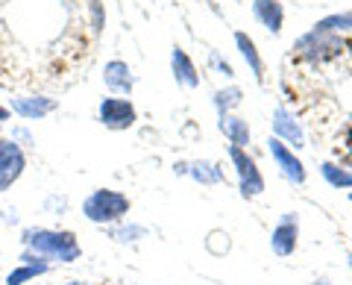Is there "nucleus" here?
I'll use <instances>...</instances> for the list:
<instances>
[{
    "label": "nucleus",
    "instance_id": "nucleus-21",
    "mask_svg": "<svg viewBox=\"0 0 352 285\" xmlns=\"http://www.w3.org/2000/svg\"><path fill=\"white\" fill-rule=\"evenodd\" d=\"M88 12H91V24H94V32L100 36L103 27H106V9L100 0H88Z\"/></svg>",
    "mask_w": 352,
    "mask_h": 285
},
{
    "label": "nucleus",
    "instance_id": "nucleus-9",
    "mask_svg": "<svg viewBox=\"0 0 352 285\" xmlns=\"http://www.w3.org/2000/svg\"><path fill=\"white\" fill-rule=\"evenodd\" d=\"M12 109L15 115H21L24 120H41L47 118L50 112H56L59 109V101H53V97H44V94H30V97H12Z\"/></svg>",
    "mask_w": 352,
    "mask_h": 285
},
{
    "label": "nucleus",
    "instance_id": "nucleus-2",
    "mask_svg": "<svg viewBox=\"0 0 352 285\" xmlns=\"http://www.w3.org/2000/svg\"><path fill=\"white\" fill-rule=\"evenodd\" d=\"M132 209V200L124 191L115 189H94L82 200V215L85 221H91L97 226H115L120 224Z\"/></svg>",
    "mask_w": 352,
    "mask_h": 285
},
{
    "label": "nucleus",
    "instance_id": "nucleus-14",
    "mask_svg": "<svg viewBox=\"0 0 352 285\" xmlns=\"http://www.w3.org/2000/svg\"><path fill=\"white\" fill-rule=\"evenodd\" d=\"M235 48H238V53H241V59L247 62L252 80L264 83V59H261V53H258V48H256V41H252V36H247L244 30H238V32H235Z\"/></svg>",
    "mask_w": 352,
    "mask_h": 285
},
{
    "label": "nucleus",
    "instance_id": "nucleus-1",
    "mask_svg": "<svg viewBox=\"0 0 352 285\" xmlns=\"http://www.w3.org/2000/svg\"><path fill=\"white\" fill-rule=\"evenodd\" d=\"M24 247L47 262H59V265H71L82 256V247L71 229H47V226H30L24 229Z\"/></svg>",
    "mask_w": 352,
    "mask_h": 285
},
{
    "label": "nucleus",
    "instance_id": "nucleus-24",
    "mask_svg": "<svg viewBox=\"0 0 352 285\" xmlns=\"http://www.w3.org/2000/svg\"><path fill=\"white\" fill-rule=\"evenodd\" d=\"M62 285H88V282H76V279H71V282H62Z\"/></svg>",
    "mask_w": 352,
    "mask_h": 285
},
{
    "label": "nucleus",
    "instance_id": "nucleus-25",
    "mask_svg": "<svg viewBox=\"0 0 352 285\" xmlns=\"http://www.w3.org/2000/svg\"><path fill=\"white\" fill-rule=\"evenodd\" d=\"M314 285H329V279H326V277H323V279H317V282H314Z\"/></svg>",
    "mask_w": 352,
    "mask_h": 285
},
{
    "label": "nucleus",
    "instance_id": "nucleus-17",
    "mask_svg": "<svg viewBox=\"0 0 352 285\" xmlns=\"http://www.w3.org/2000/svg\"><path fill=\"white\" fill-rule=\"evenodd\" d=\"M344 30H352V12L326 15V18L317 21L308 32H314V36H338V32H344Z\"/></svg>",
    "mask_w": 352,
    "mask_h": 285
},
{
    "label": "nucleus",
    "instance_id": "nucleus-3",
    "mask_svg": "<svg viewBox=\"0 0 352 285\" xmlns=\"http://www.w3.org/2000/svg\"><path fill=\"white\" fill-rule=\"evenodd\" d=\"M229 159H232L241 197H244V200H256V197H261L264 194V173L258 171L256 159H252L244 147H232V145H229Z\"/></svg>",
    "mask_w": 352,
    "mask_h": 285
},
{
    "label": "nucleus",
    "instance_id": "nucleus-20",
    "mask_svg": "<svg viewBox=\"0 0 352 285\" xmlns=\"http://www.w3.org/2000/svg\"><path fill=\"white\" fill-rule=\"evenodd\" d=\"M147 235V229L144 226H138V224H120V226H112V238L120 241V244H129V241H138V238H144Z\"/></svg>",
    "mask_w": 352,
    "mask_h": 285
},
{
    "label": "nucleus",
    "instance_id": "nucleus-6",
    "mask_svg": "<svg viewBox=\"0 0 352 285\" xmlns=\"http://www.w3.org/2000/svg\"><path fill=\"white\" fill-rule=\"evenodd\" d=\"M267 153H270V159L276 162V168L282 171L285 180L294 182V185H305L308 171H305V165H302V159L296 156V153H294L288 145H285V141L267 138Z\"/></svg>",
    "mask_w": 352,
    "mask_h": 285
},
{
    "label": "nucleus",
    "instance_id": "nucleus-12",
    "mask_svg": "<svg viewBox=\"0 0 352 285\" xmlns=\"http://www.w3.org/2000/svg\"><path fill=\"white\" fill-rule=\"evenodd\" d=\"M170 71H173V80L185 85V89H200V71H197L194 59L179 45L170 50Z\"/></svg>",
    "mask_w": 352,
    "mask_h": 285
},
{
    "label": "nucleus",
    "instance_id": "nucleus-5",
    "mask_svg": "<svg viewBox=\"0 0 352 285\" xmlns=\"http://www.w3.org/2000/svg\"><path fill=\"white\" fill-rule=\"evenodd\" d=\"M27 168V156L15 138H0V194L9 191Z\"/></svg>",
    "mask_w": 352,
    "mask_h": 285
},
{
    "label": "nucleus",
    "instance_id": "nucleus-8",
    "mask_svg": "<svg viewBox=\"0 0 352 285\" xmlns=\"http://www.w3.org/2000/svg\"><path fill=\"white\" fill-rule=\"evenodd\" d=\"M273 138L285 141V145H288L291 150L305 147V133H302L300 120L294 118L291 109H285V106L273 109Z\"/></svg>",
    "mask_w": 352,
    "mask_h": 285
},
{
    "label": "nucleus",
    "instance_id": "nucleus-13",
    "mask_svg": "<svg viewBox=\"0 0 352 285\" xmlns=\"http://www.w3.org/2000/svg\"><path fill=\"white\" fill-rule=\"evenodd\" d=\"M252 15H256L258 24L267 32H273V36H279L282 27H285L282 0H252Z\"/></svg>",
    "mask_w": 352,
    "mask_h": 285
},
{
    "label": "nucleus",
    "instance_id": "nucleus-4",
    "mask_svg": "<svg viewBox=\"0 0 352 285\" xmlns=\"http://www.w3.org/2000/svg\"><path fill=\"white\" fill-rule=\"evenodd\" d=\"M97 120L106 129H115V133H124V129H132L138 120V112L132 101L126 97H103L100 106H97Z\"/></svg>",
    "mask_w": 352,
    "mask_h": 285
},
{
    "label": "nucleus",
    "instance_id": "nucleus-10",
    "mask_svg": "<svg viewBox=\"0 0 352 285\" xmlns=\"http://www.w3.org/2000/svg\"><path fill=\"white\" fill-rule=\"evenodd\" d=\"M103 83H106V89L115 94H132V89H135V74H132V68L124 59H112L103 65Z\"/></svg>",
    "mask_w": 352,
    "mask_h": 285
},
{
    "label": "nucleus",
    "instance_id": "nucleus-23",
    "mask_svg": "<svg viewBox=\"0 0 352 285\" xmlns=\"http://www.w3.org/2000/svg\"><path fill=\"white\" fill-rule=\"evenodd\" d=\"M9 115H12V109H9V106H3V103H0V124H6V120H9Z\"/></svg>",
    "mask_w": 352,
    "mask_h": 285
},
{
    "label": "nucleus",
    "instance_id": "nucleus-19",
    "mask_svg": "<svg viewBox=\"0 0 352 285\" xmlns=\"http://www.w3.org/2000/svg\"><path fill=\"white\" fill-rule=\"evenodd\" d=\"M244 101V92L238 89V85H229V89H220L214 92V109H217V118L220 115H232V109L241 106Z\"/></svg>",
    "mask_w": 352,
    "mask_h": 285
},
{
    "label": "nucleus",
    "instance_id": "nucleus-15",
    "mask_svg": "<svg viewBox=\"0 0 352 285\" xmlns=\"http://www.w3.org/2000/svg\"><path fill=\"white\" fill-rule=\"evenodd\" d=\"M217 129L229 138V145L232 147H244L252 141V133H250V124L241 115H220L217 118Z\"/></svg>",
    "mask_w": 352,
    "mask_h": 285
},
{
    "label": "nucleus",
    "instance_id": "nucleus-16",
    "mask_svg": "<svg viewBox=\"0 0 352 285\" xmlns=\"http://www.w3.org/2000/svg\"><path fill=\"white\" fill-rule=\"evenodd\" d=\"M188 173H191V180H197L200 185H220L226 177H223V168L217 165V162L212 159H197L188 165Z\"/></svg>",
    "mask_w": 352,
    "mask_h": 285
},
{
    "label": "nucleus",
    "instance_id": "nucleus-11",
    "mask_svg": "<svg viewBox=\"0 0 352 285\" xmlns=\"http://www.w3.org/2000/svg\"><path fill=\"white\" fill-rule=\"evenodd\" d=\"M47 271H50V262L47 259H41L36 253H30V250H24V253H21V265L9 271L6 285H27V282H32L36 277H41V273H47Z\"/></svg>",
    "mask_w": 352,
    "mask_h": 285
},
{
    "label": "nucleus",
    "instance_id": "nucleus-27",
    "mask_svg": "<svg viewBox=\"0 0 352 285\" xmlns=\"http://www.w3.org/2000/svg\"><path fill=\"white\" fill-rule=\"evenodd\" d=\"M349 203H352V191H349Z\"/></svg>",
    "mask_w": 352,
    "mask_h": 285
},
{
    "label": "nucleus",
    "instance_id": "nucleus-18",
    "mask_svg": "<svg viewBox=\"0 0 352 285\" xmlns=\"http://www.w3.org/2000/svg\"><path fill=\"white\" fill-rule=\"evenodd\" d=\"M320 173H323V180L332 185V189H349L352 191V171L349 168L338 165V162H323Z\"/></svg>",
    "mask_w": 352,
    "mask_h": 285
},
{
    "label": "nucleus",
    "instance_id": "nucleus-26",
    "mask_svg": "<svg viewBox=\"0 0 352 285\" xmlns=\"http://www.w3.org/2000/svg\"><path fill=\"white\" fill-rule=\"evenodd\" d=\"M349 271H352V253H349Z\"/></svg>",
    "mask_w": 352,
    "mask_h": 285
},
{
    "label": "nucleus",
    "instance_id": "nucleus-22",
    "mask_svg": "<svg viewBox=\"0 0 352 285\" xmlns=\"http://www.w3.org/2000/svg\"><path fill=\"white\" fill-rule=\"evenodd\" d=\"M212 65H214V68H217L220 74H223V76H235V71H232V65H229L226 59H220V56H217V53H212Z\"/></svg>",
    "mask_w": 352,
    "mask_h": 285
},
{
    "label": "nucleus",
    "instance_id": "nucleus-7",
    "mask_svg": "<svg viewBox=\"0 0 352 285\" xmlns=\"http://www.w3.org/2000/svg\"><path fill=\"white\" fill-rule=\"evenodd\" d=\"M296 244H300V215L285 212L270 233V247H273V253L285 259V256H294Z\"/></svg>",
    "mask_w": 352,
    "mask_h": 285
}]
</instances>
